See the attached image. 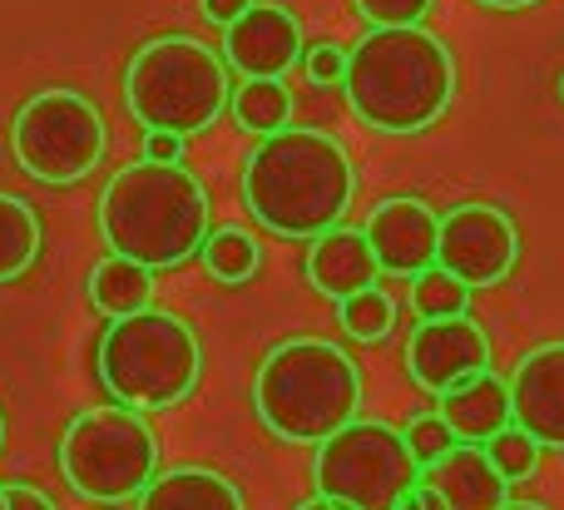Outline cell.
Masks as SVG:
<instances>
[{"instance_id":"cell-1","label":"cell","mask_w":564,"mask_h":510,"mask_svg":"<svg viewBox=\"0 0 564 510\" xmlns=\"http://www.w3.org/2000/svg\"><path fill=\"white\" fill-rule=\"evenodd\" d=\"M357 198V169L341 139L327 129L288 124L263 134L243 164V208L258 228L278 238L312 243L317 234L337 228Z\"/></svg>"},{"instance_id":"cell-2","label":"cell","mask_w":564,"mask_h":510,"mask_svg":"<svg viewBox=\"0 0 564 510\" xmlns=\"http://www.w3.org/2000/svg\"><path fill=\"white\" fill-rule=\"evenodd\" d=\"M341 95L377 134H421L456 99V59L426 25H371L347 55Z\"/></svg>"},{"instance_id":"cell-3","label":"cell","mask_w":564,"mask_h":510,"mask_svg":"<svg viewBox=\"0 0 564 510\" xmlns=\"http://www.w3.org/2000/svg\"><path fill=\"white\" fill-rule=\"evenodd\" d=\"M95 224L109 253H124L144 268H178L204 248L214 204L194 169L154 164L139 154V164H124L95 204Z\"/></svg>"},{"instance_id":"cell-4","label":"cell","mask_w":564,"mask_h":510,"mask_svg":"<svg viewBox=\"0 0 564 510\" xmlns=\"http://www.w3.org/2000/svg\"><path fill=\"white\" fill-rule=\"evenodd\" d=\"M253 412L288 446H322L361 412V372L327 337H288L258 362Z\"/></svg>"},{"instance_id":"cell-5","label":"cell","mask_w":564,"mask_h":510,"mask_svg":"<svg viewBox=\"0 0 564 510\" xmlns=\"http://www.w3.org/2000/svg\"><path fill=\"white\" fill-rule=\"evenodd\" d=\"M95 372L109 402L134 412H169L188 402L204 377V347L198 333L178 313L144 307L129 317H109L95 347Z\"/></svg>"},{"instance_id":"cell-6","label":"cell","mask_w":564,"mask_h":510,"mask_svg":"<svg viewBox=\"0 0 564 510\" xmlns=\"http://www.w3.org/2000/svg\"><path fill=\"white\" fill-rule=\"evenodd\" d=\"M234 69L198 35H154L124 65V105L144 129L204 134L228 115Z\"/></svg>"},{"instance_id":"cell-7","label":"cell","mask_w":564,"mask_h":510,"mask_svg":"<svg viewBox=\"0 0 564 510\" xmlns=\"http://www.w3.org/2000/svg\"><path fill=\"white\" fill-rule=\"evenodd\" d=\"M59 476L95 506L134 501L159 476V436L134 406H89L59 436Z\"/></svg>"},{"instance_id":"cell-8","label":"cell","mask_w":564,"mask_h":510,"mask_svg":"<svg viewBox=\"0 0 564 510\" xmlns=\"http://www.w3.org/2000/svg\"><path fill=\"white\" fill-rule=\"evenodd\" d=\"M421 466L411 456L406 436L387 422H347L337 436L312 456V486L317 496L347 510H397L416 491Z\"/></svg>"},{"instance_id":"cell-9","label":"cell","mask_w":564,"mask_h":510,"mask_svg":"<svg viewBox=\"0 0 564 510\" xmlns=\"http://www.w3.org/2000/svg\"><path fill=\"white\" fill-rule=\"evenodd\" d=\"M105 115L89 95L69 85L40 89L25 105L15 109V124H10V149H15V164L25 169L40 184H79L105 164Z\"/></svg>"},{"instance_id":"cell-10","label":"cell","mask_w":564,"mask_h":510,"mask_svg":"<svg viewBox=\"0 0 564 510\" xmlns=\"http://www.w3.org/2000/svg\"><path fill=\"white\" fill-rule=\"evenodd\" d=\"M436 263L466 287H500L520 263V228L500 204H456L441 214Z\"/></svg>"},{"instance_id":"cell-11","label":"cell","mask_w":564,"mask_h":510,"mask_svg":"<svg viewBox=\"0 0 564 510\" xmlns=\"http://www.w3.org/2000/svg\"><path fill=\"white\" fill-rule=\"evenodd\" d=\"M490 357H496L490 333L470 313L421 317L406 337V372H411V382L431 397H446L451 387L480 377L490 367Z\"/></svg>"},{"instance_id":"cell-12","label":"cell","mask_w":564,"mask_h":510,"mask_svg":"<svg viewBox=\"0 0 564 510\" xmlns=\"http://www.w3.org/2000/svg\"><path fill=\"white\" fill-rule=\"evenodd\" d=\"M302 25L288 6L253 0L234 25L224 30V59L238 79H282L292 65H302Z\"/></svg>"},{"instance_id":"cell-13","label":"cell","mask_w":564,"mask_h":510,"mask_svg":"<svg viewBox=\"0 0 564 510\" xmlns=\"http://www.w3.org/2000/svg\"><path fill=\"white\" fill-rule=\"evenodd\" d=\"M371 253H377L387 278H416L436 268V243H441V214L416 194H391L371 208L367 224Z\"/></svg>"},{"instance_id":"cell-14","label":"cell","mask_w":564,"mask_h":510,"mask_svg":"<svg viewBox=\"0 0 564 510\" xmlns=\"http://www.w3.org/2000/svg\"><path fill=\"white\" fill-rule=\"evenodd\" d=\"M516 426H525L540 446L564 452V343L530 347L510 372Z\"/></svg>"},{"instance_id":"cell-15","label":"cell","mask_w":564,"mask_h":510,"mask_svg":"<svg viewBox=\"0 0 564 510\" xmlns=\"http://www.w3.org/2000/svg\"><path fill=\"white\" fill-rule=\"evenodd\" d=\"M421 481L441 496L446 510H500L510 501V481L500 476V466L490 462L486 446H451L441 462H431L421 471Z\"/></svg>"},{"instance_id":"cell-16","label":"cell","mask_w":564,"mask_h":510,"mask_svg":"<svg viewBox=\"0 0 564 510\" xmlns=\"http://www.w3.org/2000/svg\"><path fill=\"white\" fill-rule=\"evenodd\" d=\"M381 278V263L371 253V238L367 228H327V234L312 238L307 248V283L317 287L322 297L341 303V297L361 293Z\"/></svg>"},{"instance_id":"cell-17","label":"cell","mask_w":564,"mask_h":510,"mask_svg":"<svg viewBox=\"0 0 564 510\" xmlns=\"http://www.w3.org/2000/svg\"><path fill=\"white\" fill-rule=\"evenodd\" d=\"M446 416V426L456 432V442L486 446L490 436H500L510 422H516V402H510V377H500L496 367H486L480 377L451 387L436 406Z\"/></svg>"},{"instance_id":"cell-18","label":"cell","mask_w":564,"mask_h":510,"mask_svg":"<svg viewBox=\"0 0 564 510\" xmlns=\"http://www.w3.org/2000/svg\"><path fill=\"white\" fill-rule=\"evenodd\" d=\"M134 510H248L238 481H228L214 466H174L159 471L134 496Z\"/></svg>"},{"instance_id":"cell-19","label":"cell","mask_w":564,"mask_h":510,"mask_svg":"<svg viewBox=\"0 0 564 510\" xmlns=\"http://www.w3.org/2000/svg\"><path fill=\"white\" fill-rule=\"evenodd\" d=\"M89 303H95L99 317H129L154 307V268L134 263L124 253H105L95 268H89Z\"/></svg>"},{"instance_id":"cell-20","label":"cell","mask_w":564,"mask_h":510,"mask_svg":"<svg viewBox=\"0 0 564 510\" xmlns=\"http://www.w3.org/2000/svg\"><path fill=\"white\" fill-rule=\"evenodd\" d=\"M40 214L20 194H0V283H15L40 258Z\"/></svg>"},{"instance_id":"cell-21","label":"cell","mask_w":564,"mask_h":510,"mask_svg":"<svg viewBox=\"0 0 564 510\" xmlns=\"http://www.w3.org/2000/svg\"><path fill=\"white\" fill-rule=\"evenodd\" d=\"M198 258H204L208 278L224 287H243L248 278L258 273V263H263V248H258V238L248 234V228H208L204 248H198Z\"/></svg>"},{"instance_id":"cell-22","label":"cell","mask_w":564,"mask_h":510,"mask_svg":"<svg viewBox=\"0 0 564 510\" xmlns=\"http://www.w3.org/2000/svg\"><path fill=\"white\" fill-rule=\"evenodd\" d=\"M228 109H234L238 129H248V134H278V129L292 124V89L282 79H243L228 99Z\"/></svg>"},{"instance_id":"cell-23","label":"cell","mask_w":564,"mask_h":510,"mask_svg":"<svg viewBox=\"0 0 564 510\" xmlns=\"http://www.w3.org/2000/svg\"><path fill=\"white\" fill-rule=\"evenodd\" d=\"M337 317L351 343H381V337H391V327H397V297L371 283V287H361V293L341 297Z\"/></svg>"},{"instance_id":"cell-24","label":"cell","mask_w":564,"mask_h":510,"mask_svg":"<svg viewBox=\"0 0 564 510\" xmlns=\"http://www.w3.org/2000/svg\"><path fill=\"white\" fill-rule=\"evenodd\" d=\"M470 293H476V287H466L456 273H446L441 263L411 278V307H416V317H456V313H470Z\"/></svg>"},{"instance_id":"cell-25","label":"cell","mask_w":564,"mask_h":510,"mask_svg":"<svg viewBox=\"0 0 564 510\" xmlns=\"http://www.w3.org/2000/svg\"><path fill=\"white\" fill-rule=\"evenodd\" d=\"M486 452H490V462L500 466V476H506V481L516 486V481H525V476H535L540 452H545V446H540L535 436L525 432V426H516V422H510L500 436H490V442H486Z\"/></svg>"},{"instance_id":"cell-26","label":"cell","mask_w":564,"mask_h":510,"mask_svg":"<svg viewBox=\"0 0 564 510\" xmlns=\"http://www.w3.org/2000/svg\"><path fill=\"white\" fill-rule=\"evenodd\" d=\"M401 436H406V446H411V456H416L421 471H426L431 462H441V456H446L451 446H460V442H456V432L446 426V416H441V412H421V416H411V422L401 426Z\"/></svg>"},{"instance_id":"cell-27","label":"cell","mask_w":564,"mask_h":510,"mask_svg":"<svg viewBox=\"0 0 564 510\" xmlns=\"http://www.w3.org/2000/svg\"><path fill=\"white\" fill-rule=\"evenodd\" d=\"M347 55H351V50L337 45V40H312V45L302 50V69H307L312 85L332 89V85H341V79H347Z\"/></svg>"},{"instance_id":"cell-28","label":"cell","mask_w":564,"mask_h":510,"mask_svg":"<svg viewBox=\"0 0 564 510\" xmlns=\"http://www.w3.org/2000/svg\"><path fill=\"white\" fill-rule=\"evenodd\" d=\"M367 25H421L436 0H351Z\"/></svg>"},{"instance_id":"cell-29","label":"cell","mask_w":564,"mask_h":510,"mask_svg":"<svg viewBox=\"0 0 564 510\" xmlns=\"http://www.w3.org/2000/svg\"><path fill=\"white\" fill-rule=\"evenodd\" d=\"M139 154L154 159V164H184V134H174V129H144Z\"/></svg>"},{"instance_id":"cell-30","label":"cell","mask_w":564,"mask_h":510,"mask_svg":"<svg viewBox=\"0 0 564 510\" xmlns=\"http://www.w3.org/2000/svg\"><path fill=\"white\" fill-rule=\"evenodd\" d=\"M6 506L10 510H59L45 491H40V486H25V481H10L6 486Z\"/></svg>"},{"instance_id":"cell-31","label":"cell","mask_w":564,"mask_h":510,"mask_svg":"<svg viewBox=\"0 0 564 510\" xmlns=\"http://www.w3.org/2000/svg\"><path fill=\"white\" fill-rule=\"evenodd\" d=\"M198 6H204V15L214 20L218 30H228V25H234L238 15H243L248 6H253V0H198Z\"/></svg>"},{"instance_id":"cell-32","label":"cell","mask_w":564,"mask_h":510,"mask_svg":"<svg viewBox=\"0 0 564 510\" xmlns=\"http://www.w3.org/2000/svg\"><path fill=\"white\" fill-rule=\"evenodd\" d=\"M476 6H486V10H530V6H540V0H476Z\"/></svg>"},{"instance_id":"cell-33","label":"cell","mask_w":564,"mask_h":510,"mask_svg":"<svg viewBox=\"0 0 564 510\" xmlns=\"http://www.w3.org/2000/svg\"><path fill=\"white\" fill-rule=\"evenodd\" d=\"M297 510H347V506H337V501H327V496H312V501H302Z\"/></svg>"},{"instance_id":"cell-34","label":"cell","mask_w":564,"mask_h":510,"mask_svg":"<svg viewBox=\"0 0 564 510\" xmlns=\"http://www.w3.org/2000/svg\"><path fill=\"white\" fill-rule=\"evenodd\" d=\"M500 510H550V506H540V501H506Z\"/></svg>"},{"instance_id":"cell-35","label":"cell","mask_w":564,"mask_h":510,"mask_svg":"<svg viewBox=\"0 0 564 510\" xmlns=\"http://www.w3.org/2000/svg\"><path fill=\"white\" fill-rule=\"evenodd\" d=\"M397 510H426V501H421V496H416V491H411V496H406V501H401Z\"/></svg>"},{"instance_id":"cell-36","label":"cell","mask_w":564,"mask_h":510,"mask_svg":"<svg viewBox=\"0 0 564 510\" xmlns=\"http://www.w3.org/2000/svg\"><path fill=\"white\" fill-rule=\"evenodd\" d=\"M0 452H6V412H0Z\"/></svg>"},{"instance_id":"cell-37","label":"cell","mask_w":564,"mask_h":510,"mask_svg":"<svg viewBox=\"0 0 564 510\" xmlns=\"http://www.w3.org/2000/svg\"><path fill=\"white\" fill-rule=\"evenodd\" d=\"M0 510H10V506H6V486H0Z\"/></svg>"},{"instance_id":"cell-38","label":"cell","mask_w":564,"mask_h":510,"mask_svg":"<svg viewBox=\"0 0 564 510\" xmlns=\"http://www.w3.org/2000/svg\"><path fill=\"white\" fill-rule=\"evenodd\" d=\"M560 99H564V69H560Z\"/></svg>"}]
</instances>
